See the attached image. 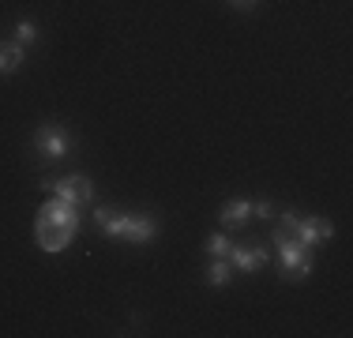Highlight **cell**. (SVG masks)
Instances as JSON below:
<instances>
[{
	"label": "cell",
	"instance_id": "obj_1",
	"mask_svg": "<svg viewBox=\"0 0 353 338\" xmlns=\"http://www.w3.org/2000/svg\"><path fill=\"white\" fill-rule=\"evenodd\" d=\"M75 230H79V210L68 199H49L34 215V241L41 252H64L72 244Z\"/></svg>",
	"mask_w": 353,
	"mask_h": 338
},
{
	"label": "cell",
	"instance_id": "obj_2",
	"mask_svg": "<svg viewBox=\"0 0 353 338\" xmlns=\"http://www.w3.org/2000/svg\"><path fill=\"white\" fill-rule=\"evenodd\" d=\"M94 222L102 226L105 237L113 241H128V244H150L158 237V222L150 215H121L113 207H98Z\"/></svg>",
	"mask_w": 353,
	"mask_h": 338
},
{
	"label": "cell",
	"instance_id": "obj_3",
	"mask_svg": "<svg viewBox=\"0 0 353 338\" xmlns=\"http://www.w3.org/2000/svg\"><path fill=\"white\" fill-rule=\"evenodd\" d=\"M279 264H282V278L285 282H305L312 275V256L301 241H279Z\"/></svg>",
	"mask_w": 353,
	"mask_h": 338
},
{
	"label": "cell",
	"instance_id": "obj_4",
	"mask_svg": "<svg viewBox=\"0 0 353 338\" xmlns=\"http://www.w3.org/2000/svg\"><path fill=\"white\" fill-rule=\"evenodd\" d=\"M30 147H34L46 162H57V158H64L72 150V135H68V128H61V124H41L34 132V139H30Z\"/></svg>",
	"mask_w": 353,
	"mask_h": 338
},
{
	"label": "cell",
	"instance_id": "obj_5",
	"mask_svg": "<svg viewBox=\"0 0 353 338\" xmlns=\"http://www.w3.org/2000/svg\"><path fill=\"white\" fill-rule=\"evenodd\" d=\"M41 188L46 192H53L57 199H68V203H90L94 199V181L90 177H83V173H72V177H61V181H41Z\"/></svg>",
	"mask_w": 353,
	"mask_h": 338
},
{
	"label": "cell",
	"instance_id": "obj_6",
	"mask_svg": "<svg viewBox=\"0 0 353 338\" xmlns=\"http://www.w3.org/2000/svg\"><path fill=\"white\" fill-rule=\"evenodd\" d=\"M334 237V226L327 218H301V244L305 248H316V244H327Z\"/></svg>",
	"mask_w": 353,
	"mask_h": 338
},
{
	"label": "cell",
	"instance_id": "obj_7",
	"mask_svg": "<svg viewBox=\"0 0 353 338\" xmlns=\"http://www.w3.org/2000/svg\"><path fill=\"white\" fill-rule=\"evenodd\" d=\"M233 264V270H241V275H252V270H259L271 259V252L267 248H230V256H225Z\"/></svg>",
	"mask_w": 353,
	"mask_h": 338
},
{
	"label": "cell",
	"instance_id": "obj_8",
	"mask_svg": "<svg viewBox=\"0 0 353 338\" xmlns=\"http://www.w3.org/2000/svg\"><path fill=\"white\" fill-rule=\"evenodd\" d=\"M252 218V203L248 199H230V203H222V210H218V222L225 226V230H241Z\"/></svg>",
	"mask_w": 353,
	"mask_h": 338
},
{
	"label": "cell",
	"instance_id": "obj_9",
	"mask_svg": "<svg viewBox=\"0 0 353 338\" xmlns=\"http://www.w3.org/2000/svg\"><path fill=\"white\" fill-rule=\"evenodd\" d=\"M27 61V49L19 41H0V75H15Z\"/></svg>",
	"mask_w": 353,
	"mask_h": 338
},
{
	"label": "cell",
	"instance_id": "obj_10",
	"mask_svg": "<svg viewBox=\"0 0 353 338\" xmlns=\"http://www.w3.org/2000/svg\"><path fill=\"white\" fill-rule=\"evenodd\" d=\"M279 241H301V215H293V210L274 215V244Z\"/></svg>",
	"mask_w": 353,
	"mask_h": 338
},
{
	"label": "cell",
	"instance_id": "obj_11",
	"mask_svg": "<svg viewBox=\"0 0 353 338\" xmlns=\"http://www.w3.org/2000/svg\"><path fill=\"white\" fill-rule=\"evenodd\" d=\"M230 278H233V264L225 256H218L211 267H207V286H218V290H222V286H230Z\"/></svg>",
	"mask_w": 353,
	"mask_h": 338
},
{
	"label": "cell",
	"instance_id": "obj_12",
	"mask_svg": "<svg viewBox=\"0 0 353 338\" xmlns=\"http://www.w3.org/2000/svg\"><path fill=\"white\" fill-rule=\"evenodd\" d=\"M12 41H19L23 49L34 46V41H38V27H34L30 19H19V23H15V38H12Z\"/></svg>",
	"mask_w": 353,
	"mask_h": 338
},
{
	"label": "cell",
	"instance_id": "obj_13",
	"mask_svg": "<svg viewBox=\"0 0 353 338\" xmlns=\"http://www.w3.org/2000/svg\"><path fill=\"white\" fill-rule=\"evenodd\" d=\"M207 248L214 252V256H230V248H233V241L225 233H211V241H207Z\"/></svg>",
	"mask_w": 353,
	"mask_h": 338
},
{
	"label": "cell",
	"instance_id": "obj_14",
	"mask_svg": "<svg viewBox=\"0 0 353 338\" xmlns=\"http://www.w3.org/2000/svg\"><path fill=\"white\" fill-rule=\"evenodd\" d=\"M274 215H279V210L271 207V199H259V203H252V218H263V222H271Z\"/></svg>",
	"mask_w": 353,
	"mask_h": 338
},
{
	"label": "cell",
	"instance_id": "obj_15",
	"mask_svg": "<svg viewBox=\"0 0 353 338\" xmlns=\"http://www.w3.org/2000/svg\"><path fill=\"white\" fill-rule=\"evenodd\" d=\"M233 8H256V0H230Z\"/></svg>",
	"mask_w": 353,
	"mask_h": 338
}]
</instances>
